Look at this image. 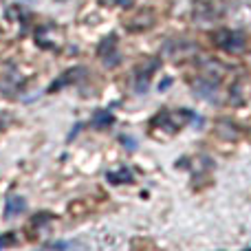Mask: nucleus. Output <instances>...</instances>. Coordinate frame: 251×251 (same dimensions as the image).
<instances>
[{"label":"nucleus","instance_id":"f03ea898","mask_svg":"<svg viewBox=\"0 0 251 251\" xmlns=\"http://www.w3.org/2000/svg\"><path fill=\"white\" fill-rule=\"evenodd\" d=\"M25 209H26V201L22 199V196L13 194V196H9L7 205H4V218H9V221H11V218H18Z\"/></svg>","mask_w":251,"mask_h":251},{"label":"nucleus","instance_id":"f257e3e1","mask_svg":"<svg viewBox=\"0 0 251 251\" xmlns=\"http://www.w3.org/2000/svg\"><path fill=\"white\" fill-rule=\"evenodd\" d=\"M214 44L218 49H223L225 53H240L247 42H245V35L240 31L221 29L218 33H214Z\"/></svg>","mask_w":251,"mask_h":251},{"label":"nucleus","instance_id":"7ed1b4c3","mask_svg":"<svg viewBox=\"0 0 251 251\" xmlns=\"http://www.w3.org/2000/svg\"><path fill=\"white\" fill-rule=\"evenodd\" d=\"M115 124V117L108 113V110H97L95 117H93V126L95 128H108V126Z\"/></svg>","mask_w":251,"mask_h":251},{"label":"nucleus","instance_id":"39448f33","mask_svg":"<svg viewBox=\"0 0 251 251\" xmlns=\"http://www.w3.org/2000/svg\"><path fill=\"white\" fill-rule=\"evenodd\" d=\"M13 240L9 238V236H0V247H7V245H11Z\"/></svg>","mask_w":251,"mask_h":251},{"label":"nucleus","instance_id":"20e7f679","mask_svg":"<svg viewBox=\"0 0 251 251\" xmlns=\"http://www.w3.org/2000/svg\"><path fill=\"white\" fill-rule=\"evenodd\" d=\"M108 181L115 183V185H117V183H130V181H132V172H130L128 168H122L119 172H115V174L110 172L108 174Z\"/></svg>","mask_w":251,"mask_h":251}]
</instances>
